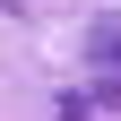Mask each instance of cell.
Wrapping results in <instances>:
<instances>
[{"mask_svg":"<svg viewBox=\"0 0 121 121\" xmlns=\"http://www.w3.org/2000/svg\"><path fill=\"white\" fill-rule=\"evenodd\" d=\"M52 121H104V104H95V95H60V112H52Z\"/></svg>","mask_w":121,"mask_h":121,"instance_id":"cell-2","label":"cell"},{"mask_svg":"<svg viewBox=\"0 0 121 121\" xmlns=\"http://www.w3.org/2000/svg\"><path fill=\"white\" fill-rule=\"evenodd\" d=\"M86 78H95V104H121V9L86 26Z\"/></svg>","mask_w":121,"mask_h":121,"instance_id":"cell-1","label":"cell"}]
</instances>
